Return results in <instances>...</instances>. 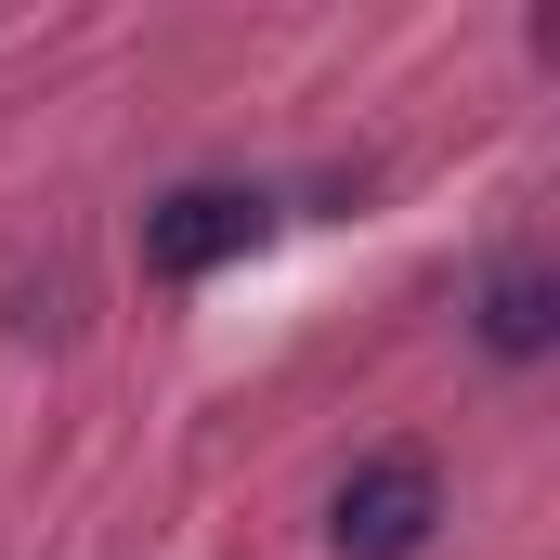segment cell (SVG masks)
Listing matches in <instances>:
<instances>
[{"mask_svg": "<svg viewBox=\"0 0 560 560\" xmlns=\"http://www.w3.org/2000/svg\"><path fill=\"white\" fill-rule=\"evenodd\" d=\"M430 522H443L430 456H365V469L339 482V509H326V548H339V560H418Z\"/></svg>", "mask_w": 560, "mask_h": 560, "instance_id": "obj_1", "label": "cell"}, {"mask_svg": "<svg viewBox=\"0 0 560 560\" xmlns=\"http://www.w3.org/2000/svg\"><path fill=\"white\" fill-rule=\"evenodd\" d=\"M261 222H275V209H261L248 183H183V196L143 209V261H156L170 287H196V275H222V261H248Z\"/></svg>", "mask_w": 560, "mask_h": 560, "instance_id": "obj_2", "label": "cell"}, {"mask_svg": "<svg viewBox=\"0 0 560 560\" xmlns=\"http://www.w3.org/2000/svg\"><path fill=\"white\" fill-rule=\"evenodd\" d=\"M482 339H495L509 365H535V352H548V339H560V287L535 275V261H509V275L482 287Z\"/></svg>", "mask_w": 560, "mask_h": 560, "instance_id": "obj_3", "label": "cell"}]
</instances>
